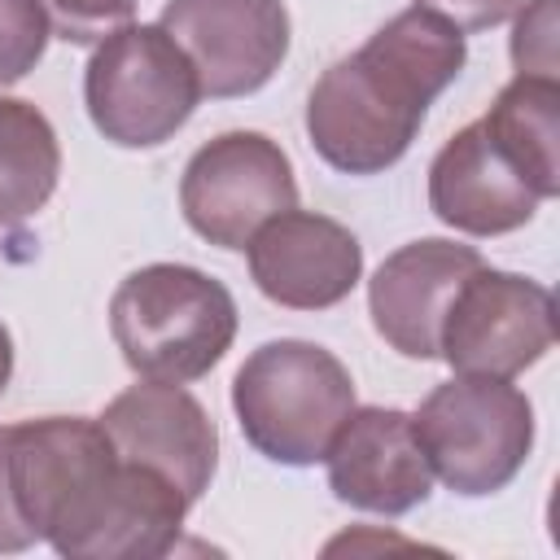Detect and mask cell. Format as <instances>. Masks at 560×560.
<instances>
[{
	"label": "cell",
	"mask_w": 560,
	"mask_h": 560,
	"mask_svg": "<svg viewBox=\"0 0 560 560\" xmlns=\"http://www.w3.org/2000/svg\"><path fill=\"white\" fill-rule=\"evenodd\" d=\"M4 472L22 525L66 560L166 556L192 508L162 472L122 459L88 416L4 424Z\"/></svg>",
	"instance_id": "6da1fadb"
},
{
	"label": "cell",
	"mask_w": 560,
	"mask_h": 560,
	"mask_svg": "<svg viewBox=\"0 0 560 560\" xmlns=\"http://www.w3.org/2000/svg\"><path fill=\"white\" fill-rule=\"evenodd\" d=\"M96 420L122 459L162 472L184 490L188 503L210 490V477L219 468V429L184 385H131L109 398Z\"/></svg>",
	"instance_id": "8fae6325"
},
{
	"label": "cell",
	"mask_w": 560,
	"mask_h": 560,
	"mask_svg": "<svg viewBox=\"0 0 560 560\" xmlns=\"http://www.w3.org/2000/svg\"><path fill=\"white\" fill-rule=\"evenodd\" d=\"M411 424L433 477L464 499L503 490L534 446V402L494 376L455 372L429 389Z\"/></svg>",
	"instance_id": "5b68a950"
},
{
	"label": "cell",
	"mask_w": 560,
	"mask_h": 560,
	"mask_svg": "<svg viewBox=\"0 0 560 560\" xmlns=\"http://www.w3.org/2000/svg\"><path fill=\"white\" fill-rule=\"evenodd\" d=\"M232 411L245 442L284 468L324 459L341 420L354 411L350 368L302 337L262 341L232 381Z\"/></svg>",
	"instance_id": "277c9868"
},
{
	"label": "cell",
	"mask_w": 560,
	"mask_h": 560,
	"mask_svg": "<svg viewBox=\"0 0 560 560\" xmlns=\"http://www.w3.org/2000/svg\"><path fill=\"white\" fill-rule=\"evenodd\" d=\"M328 490L376 516H402L433 494V468L416 424L398 407H354L324 451Z\"/></svg>",
	"instance_id": "7c38bea8"
},
{
	"label": "cell",
	"mask_w": 560,
	"mask_h": 560,
	"mask_svg": "<svg viewBox=\"0 0 560 560\" xmlns=\"http://www.w3.org/2000/svg\"><path fill=\"white\" fill-rule=\"evenodd\" d=\"M197 101L201 83L192 61L158 22H131L88 57L83 105L92 127L118 149L166 144L192 118Z\"/></svg>",
	"instance_id": "8992f818"
},
{
	"label": "cell",
	"mask_w": 560,
	"mask_h": 560,
	"mask_svg": "<svg viewBox=\"0 0 560 560\" xmlns=\"http://www.w3.org/2000/svg\"><path fill=\"white\" fill-rule=\"evenodd\" d=\"M556 4L560 0H525L516 13L512 61L516 74H547L556 79Z\"/></svg>",
	"instance_id": "d6986e66"
},
{
	"label": "cell",
	"mask_w": 560,
	"mask_h": 560,
	"mask_svg": "<svg viewBox=\"0 0 560 560\" xmlns=\"http://www.w3.org/2000/svg\"><path fill=\"white\" fill-rule=\"evenodd\" d=\"M464 35L429 9H402L363 48L332 61L306 101L311 149L341 175H381L416 140L429 105L459 79Z\"/></svg>",
	"instance_id": "7a4b0ae2"
},
{
	"label": "cell",
	"mask_w": 560,
	"mask_h": 560,
	"mask_svg": "<svg viewBox=\"0 0 560 560\" xmlns=\"http://www.w3.org/2000/svg\"><path fill=\"white\" fill-rule=\"evenodd\" d=\"M556 341V298L529 276L477 267L451 298L438 359L459 376L512 381L534 368Z\"/></svg>",
	"instance_id": "ba28073f"
},
{
	"label": "cell",
	"mask_w": 560,
	"mask_h": 560,
	"mask_svg": "<svg viewBox=\"0 0 560 560\" xmlns=\"http://www.w3.org/2000/svg\"><path fill=\"white\" fill-rule=\"evenodd\" d=\"M61 175V144L44 109L0 96V223H22L48 206Z\"/></svg>",
	"instance_id": "2e32d148"
},
{
	"label": "cell",
	"mask_w": 560,
	"mask_h": 560,
	"mask_svg": "<svg viewBox=\"0 0 560 560\" xmlns=\"http://www.w3.org/2000/svg\"><path fill=\"white\" fill-rule=\"evenodd\" d=\"M35 547V534L22 525L18 508H13V494H9V472H4V424H0V556H13V551H26Z\"/></svg>",
	"instance_id": "44dd1931"
},
{
	"label": "cell",
	"mask_w": 560,
	"mask_h": 560,
	"mask_svg": "<svg viewBox=\"0 0 560 560\" xmlns=\"http://www.w3.org/2000/svg\"><path fill=\"white\" fill-rule=\"evenodd\" d=\"M9 376H13V337H9V328L0 324V394L9 389Z\"/></svg>",
	"instance_id": "7402d4cb"
},
{
	"label": "cell",
	"mask_w": 560,
	"mask_h": 560,
	"mask_svg": "<svg viewBox=\"0 0 560 560\" xmlns=\"http://www.w3.org/2000/svg\"><path fill=\"white\" fill-rule=\"evenodd\" d=\"M158 26L188 52L201 96L258 92L289 57L284 0H166Z\"/></svg>",
	"instance_id": "9c48e42d"
},
{
	"label": "cell",
	"mask_w": 560,
	"mask_h": 560,
	"mask_svg": "<svg viewBox=\"0 0 560 560\" xmlns=\"http://www.w3.org/2000/svg\"><path fill=\"white\" fill-rule=\"evenodd\" d=\"M293 206V162L262 131H223L206 140L179 179V210L188 228L219 249H245L267 219Z\"/></svg>",
	"instance_id": "52a82bcc"
},
{
	"label": "cell",
	"mask_w": 560,
	"mask_h": 560,
	"mask_svg": "<svg viewBox=\"0 0 560 560\" xmlns=\"http://www.w3.org/2000/svg\"><path fill=\"white\" fill-rule=\"evenodd\" d=\"M109 332L140 381H201L236 337V302L223 280L188 262L136 267L109 298Z\"/></svg>",
	"instance_id": "3957f363"
},
{
	"label": "cell",
	"mask_w": 560,
	"mask_h": 560,
	"mask_svg": "<svg viewBox=\"0 0 560 560\" xmlns=\"http://www.w3.org/2000/svg\"><path fill=\"white\" fill-rule=\"evenodd\" d=\"M477 267L481 254L446 236H420L394 249L368 280V315L381 341L402 359H438L446 306Z\"/></svg>",
	"instance_id": "4fadbf2b"
},
{
	"label": "cell",
	"mask_w": 560,
	"mask_h": 560,
	"mask_svg": "<svg viewBox=\"0 0 560 560\" xmlns=\"http://www.w3.org/2000/svg\"><path fill=\"white\" fill-rule=\"evenodd\" d=\"M48 26L66 44H101L114 31L131 26L136 0H39Z\"/></svg>",
	"instance_id": "ac0fdd59"
},
{
	"label": "cell",
	"mask_w": 560,
	"mask_h": 560,
	"mask_svg": "<svg viewBox=\"0 0 560 560\" xmlns=\"http://www.w3.org/2000/svg\"><path fill=\"white\" fill-rule=\"evenodd\" d=\"M481 122L521 166L529 188L551 201L560 192V83L547 74H516Z\"/></svg>",
	"instance_id": "9a60e30c"
},
{
	"label": "cell",
	"mask_w": 560,
	"mask_h": 560,
	"mask_svg": "<svg viewBox=\"0 0 560 560\" xmlns=\"http://www.w3.org/2000/svg\"><path fill=\"white\" fill-rule=\"evenodd\" d=\"M525 0H416V9H429L438 13L442 22H451L459 35H472V31H490L508 18L521 13Z\"/></svg>",
	"instance_id": "ffe728a7"
},
{
	"label": "cell",
	"mask_w": 560,
	"mask_h": 560,
	"mask_svg": "<svg viewBox=\"0 0 560 560\" xmlns=\"http://www.w3.org/2000/svg\"><path fill=\"white\" fill-rule=\"evenodd\" d=\"M249 276L258 293L289 311H328L363 280L359 236L315 210H284L267 219L249 245Z\"/></svg>",
	"instance_id": "30bf717a"
},
{
	"label": "cell",
	"mask_w": 560,
	"mask_h": 560,
	"mask_svg": "<svg viewBox=\"0 0 560 560\" xmlns=\"http://www.w3.org/2000/svg\"><path fill=\"white\" fill-rule=\"evenodd\" d=\"M48 13L39 0H0V88L26 79L48 48Z\"/></svg>",
	"instance_id": "e0dca14e"
},
{
	"label": "cell",
	"mask_w": 560,
	"mask_h": 560,
	"mask_svg": "<svg viewBox=\"0 0 560 560\" xmlns=\"http://www.w3.org/2000/svg\"><path fill=\"white\" fill-rule=\"evenodd\" d=\"M538 192L486 122L459 127L429 162V210L468 236H503L534 219Z\"/></svg>",
	"instance_id": "5bb4252c"
}]
</instances>
